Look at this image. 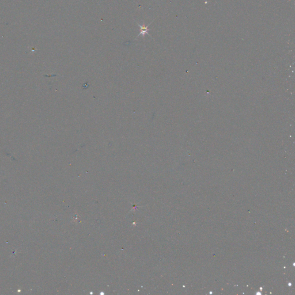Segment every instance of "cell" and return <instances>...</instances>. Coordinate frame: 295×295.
Returning a JSON list of instances; mask_svg holds the SVG:
<instances>
[{
  "label": "cell",
  "mask_w": 295,
  "mask_h": 295,
  "mask_svg": "<svg viewBox=\"0 0 295 295\" xmlns=\"http://www.w3.org/2000/svg\"><path fill=\"white\" fill-rule=\"evenodd\" d=\"M152 23V22H151L150 24H148V25H145V24H144H144L142 25H141V24H140L137 23L138 27H139V28H140V33L138 34L137 37L136 38V39L137 38L138 36H140V35H141V36H143V38H144L145 35L146 34H148V35H150V34L148 33V32L150 31V29H148V27H149V26Z\"/></svg>",
  "instance_id": "obj_1"
}]
</instances>
